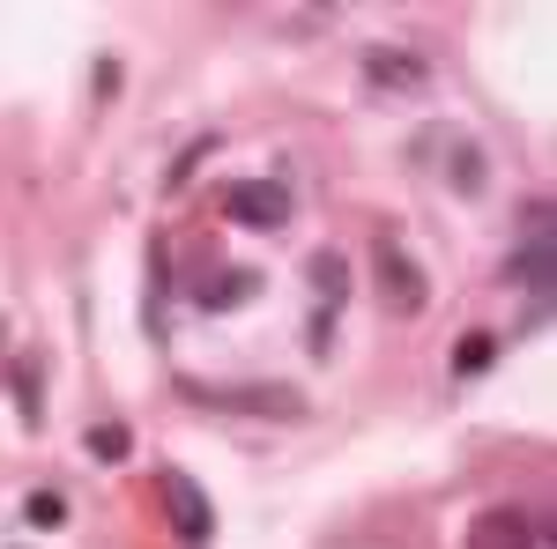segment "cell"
Here are the masks:
<instances>
[{"mask_svg": "<svg viewBox=\"0 0 557 549\" xmlns=\"http://www.w3.org/2000/svg\"><path fill=\"white\" fill-rule=\"evenodd\" d=\"M372 275H380V304L394 312V320H417V312L431 304V283H424V267L409 260V246L380 238V246H372Z\"/></svg>", "mask_w": 557, "mask_h": 549, "instance_id": "6da1fadb", "label": "cell"}, {"mask_svg": "<svg viewBox=\"0 0 557 549\" xmlns=\"http://www.w3.org/2000/svg\"><path fill=\"white\" fill-rule=\"evenodd\" d=\"M223 215L238 230H283L290 223V186L283 178H231L223 186Z\"/></svg>", "mask_w": 557, "mask_h": 549, "instance_id": "7a4b0ae2", "label": "cell"}, {"mask_svg": "<svg viewBox=\"0 0 557 549\" xmlns=\"http://www.w3.org/2000/svg\"><path fill=\"white\" fill-rule=\"evenodd\" d=\"M157 498H164V512H172V535H178L186 549H201V542H209L215 512H209V498H201V483H194V475L164 467V475H157Z\"/></svg>", "mask_w": 557, "mask_h": 549, "instance_id": "3957f363", "label": "cell"}, {"mask_svg": "<svg viewBox=\"0 0 557 549\" xmlns=\"http://www.w3.org/2000/svg\"><path fill=\"white\" fill-rule=\"evenodd\" d=\"M364 89H372V97H424L431 67L417 52H401V45H372V52H364Z\"/></svg>", "mask_w": 557, "mask_h": 549, "instance_id": "277c9868", "label": "cell"}, {"mask_svg": "<svg viewBox=\"0 0 557 549\" xmlns=\"http://www.w3.org/2000/svg\"><path fill=\"white\" fill-rule=\"evenodd\" d=\"M506 275H513L520 290L535 297V312H543V297H550V215H543V209L528 215V230H520V253H513V267H506Z\"/></svg>", "mask_w": 557, "mask_h": 549, "instance_id": "5b68a950", "label": "cell"}, {"mask_svg": "<svg viewBox=\"0 0 557 549\" xmlns=\"http://www.w3.org/2000/svg\"><path fill=\"white\" fill-rule=\"evenodd\" d=\"M469 549H543V527H535V512H520V506H491V512H475Z\"/></svg>", "mask_w": 557, "mask_h": 549, "instance_id": "8992f818", "label": "cell"}, {"mask_svg": "<svg viewBox=\"0 0 557 549\" xmlns=\"http://www.w3.org/2000/svg\"><path fill=\"white\" fill-rule=\"evenodd\" d=\"M305 283H312V304H320V320H327V312H343V297H349V267H343V253H312V260H305Z\"/></svg>", "mask_w": 557, "mask_h": 549, "instance_id": "52a82bcc", "label": "cell"}, {"mask_svg": "<svg viewBox=\"0 0 557 549\" xmlns=\"http://www.w3.org/2000/svg\"><path fill=\"white\" fill-rule=\"evenodd\" d=\"M446 178H454V186H461V194H483V149H475V141H454V157H446Z\"/></svg>", "mask_w": 557, "mask_h": 549, "instance_id": "ba28073f", "label": "cell"}, {"mask_svg": "<svg viewBox=\"0 0 557 549\" xmlns=\"http://www.w3.org/2000/svg\"><path fill=\"white\" fill-rule=\"evenodd\" d=\"M491 357H498V341H491V335H469V341H461V357H454V372L469 379V372H483Z\"/></svg>", "mask_w": 557, "mask_h": 549, "instance_id": "9c48e42d", "label": "cell"}, {"mask_svg": "<svg viewBox=\"0 0 557 549\" xmlns=\"http://www.w3.org/2000/svg\"><path fill=\"white\" fill-rule=\"evenodd\" d=\"M89 453H97V461H120V453H127V431H120V423L89 431Z\"/></svg>", "mask_w": 557, "mask_h": 549, "instance_id": "30bf717a", "label": "cell"}]
</instances>
